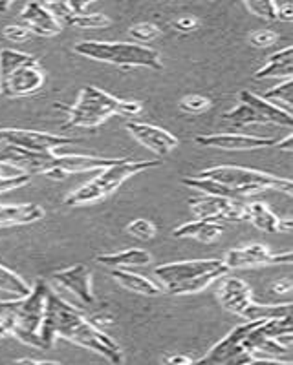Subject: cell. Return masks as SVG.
<instances>
[{
  "label": "cell",
  "mask_w": 293,
  "mask_h": 365,
  "mask_svg": "<svg viewBox=\"0 0 293 365\" xmlns=\"http://www.w3.org/2000/svg\"><path fill=\"white\" fill-rule=\"evenodd\" d=\"M59 336L105 356L114 365H121L123 354L119 345L109 334L97 329L92 322H88L66 299L50 291L46 296L41 329H39L41 349L54 347L55 338Z\"/></svg>",
  "instance_id": "6da1fadb"
},
{
  "label": "cell",
  "mask_w": 293,
  "mask_h": 365,
  "mask_svg": "<svg viewBox=\"0 0 293 365\" xmlns=\"http://www.w3.org/2000/svg\"><path fill=\"white\" fill-rule=\"evenodd\" d=\"M50 292L42 279L35 283L28 296L0 302V324L4 325L9 336H15L26 345L41 349L39 329L44 316L46 296Z\"/></svg>",
  "instance_id": "7a4b0ae2"
},
{
  "label": "cell",
  "mask_w": 293,
  "mask_h": 365,
  "mask_svg": "<svg viewBox=\"0 0 293 365\" xmlns=\"http://www.w3.org/2000/svg\"><path fill=\"white\" fill-rule=\"evenodd\" d=\"M141 110L139 101H121L96 86H84L77 103L68 110L63 128H97L112 115L136 117Z\"/></svg>",
  "instance_id": "3957f363"
},
{
  "label": "cell",
  "mask_w": 293,
  "mask_h": 365,
  "mask_svg": "<svg viewBox=\"0 0 293 365\" xmlns=\"http://www.w3.org/2000/svg\"><path fill=\"white\" fill-rule=\"evenodd\" d=\"M229 272L222 259H191L159 265L154 269L156 278L164 283L167 294H194L224 278Z\"/></svg>",
  "instance_id": "277c9868"
},
{
  "label": "cell",
  "mask_w": 293,
  "mask_h": 365,
  "mask_svg": "<svg viewBox=\"0 0 293 365\" xmlns=\"http://www.w3.org/2000/svg\"><path fill=\"white\" fill-rule=\"evenodd\" d=\"M74 51L97 63L114 64L119 68H149V70L164 68L162 57L154 48L136 42L81 41L74 46Z\"/></svg>",
  "instance_id": "5b68a950"
},
{
  "label": "cell",
  "mask_w": 293,
  "mask_h": 365,
  "mask_svg": "<svg viewBox=\"0 0 293 365\" xmlns=\"http://www.w3.org/2000/svg\"><path fill=\"white\" fill-rule=\"evenodd\" d=\"M162 165V161H134V159H117L112 166L103 168L97 172L94 179L84 182L83 187L71 192L64 200V205L76 207V205H88L96 201L105 200L106 195L112 194L116 188H119L126 179L132 175H138L145 170H151Z\"/></svg>",
  "instance_id": "8992f818"
},
{
  "label": "cell",
  "mask_w": 293,
  "mask_h": 365,
  "mask_svg": "<svg viewBox=\"0 0 293 365\" xmlns=\"http://www.w3.org/2000/svg\"><path fill=\"white\" fill-rule=\"evenodd\" d=\"M44 84L39 61L22 51L0 50V93L6 97H26L37 93Z\"/></svg>",
  "instance_id": "52a82bcc"
},
{
  "label": "cell",
  "mask_w": 293,
  "mask_h": 365,
  "mask_svg": "<svg viewBox=\"0 0 293 365\" xmlns=\"http://www.w3.org/2000/svg\"><path fill=\"white\" fill-rule=\"evenodd\" d=\"M198 178L213 179V181L237 192L239 197H246V195L266 190L284 192L288 195H292L293 192V182L289 179L264 174V172L244 168V166H213V168L202 170Z\"/></svg>",
  "instance_id": "ba28073f"
},
{
  "label": "cell",
  "mask_w": 293,
  "mask_h": 365,
  "mask_svg": "<svg viewBox=\"0 0 293 365\" xmlns=\"http://www.w3.org/2000/svg\"><path fill=\"white\" fill-rule=\"evenodd\" d=\"M257 322H246V324L234 327L227 336H224L218 344H214L204 358L193 361V365H246L255 360L242 347V340L246 338L247 332L252 331Z\"/></svg>",
  "instance_id": "9c48e42d"
},
{
  "label": "cell",
  "mask_w": 293,
  "mask_h": 365,
  "mask_svg": "<svg viewBox=\"0 0 293 365\" xmlns=\"http://www.w3.org/2000/svg\"><path fill=\"white\" fill-rule=\"evenodd\" d=\"M0 141L15 145L34 154H54L61 146L74 145L79 139L66 135H55V133L35 132V130H19V128H0Z\"/></svg>",
  "instance_id": "30bf717a"
},
{
  "label": "cell",
  "mask_w": 293,
  "mask_h": 365,
  "mask_svg": "<svg viewBox=\"0 0 293 365\" xmlns=\"http://www.w3.org/2000/svg\"><path fill=\"white\" fill-rule=\"evenodd\" d=\"M191 212L197 220L205 221H244L246 220V203L217 195H207L200 200H191Z\"/></svg>",
  "instance_id": "8fae6325"
},
{
  "label": "cell",
  "mask_w": 293,
  "mask_h": 365,
  "mask_svg": "<svg viewBox=\"0 0 293 365\" xmlns=\"http://www.w3.org/2000/svg\"><path fill=\"white\" fill-rule=\"evenodd\" d=\"M292 252H272L266 245H247L242 249H233L224 257V265L227 269H247V267L260 265H289Z\"/></svg>",
  "instance_id": "7c38bea8"
},
{
  "label": "cell",
  "mask_w": 293,
  "mask_h": 365,
  "mask_svg": "<svg viewBox=\"0 0 293 365\" xmlns=\"http://www.w3.org/2000/svg\"><path fill=\"white\" fill-rule=\"evenodd\" d=\"M117 159H103L94 158V155H55L51 154L46 161L44 172L51 179H64L68 174H77V172H99L103 168H109Z\"/></svg>",
  "instance_id": "4fadbf2b"
},
{
  "label": "cell",
  "mask_w": 293,
  "mask_h": 365,
  "mask_svg": "<svg viewBox=\"0 0 293 365\" xmlns=\"http://www.w3.org/2000/svg\"><path fill=\"white\" fill-rule=\"evenodd\" d=\"M217 292L218 299L226 311L233 312L244 319L247 318V312L255 302H253V289L242 278L226 274L224 278H220Z\"/></svg>",
  "instance_id": "5bb4252c"
},
{
  "label": "cell",
  "mask_w": 293,
  "mask_h": 365,
  "mask_svg": "<svg viewBox=\"0 0 293 365\" xmlns=\"http://www.w3.org/2000/svg\"><path fill=\"white\" fill-rule=\"evenodd\" d=\"M126 130L130 135L134 137L136 141L141 143L145 148L152 150L159 158H167L172 150L180 146V141L172 135L167 130L159 128V126L149 125V123H138V120H129Z\"/></svg>",
  "instance_id": "9a60e30c"
},
{
  "label": "cell",
  "mask_w": 293,
  "mask_h": 365,
  "mask_svg": "<svg viewBox=\"0 0 293 365\" xmlns=\"http://www.w3.org/2000/svg\"><path fill=\"white\" fill-rule=\"evenodd\" d=\"M194 143L205 148L218 150H259L275 146L277 139L272 137L246 135V133H213V135H197Z\"/></svg>",
  "instance_id": "2e32d148"
},
{
  "label": "cell",
  "mask_w": 293,
  "mask_h": 365,
  "mask_svg": "<svg viewBox=\"0 0 293 365\" xmlns=\"http://www.w3.org/2000/svg\"><path fill=\"white\" fill-rule=\"evenodd\" d=\"M54 282L59 283L61 287H64L66 291L74 292L77 298L81 299L86 305H92L96 302L92 292V272L86 265L79 263V265L68 267V269L57 270L54 272Z\"/></svg>",
  "instance_id": "e0dca14e"
},
{
  "label": "cell",
  "mask_w": 293,
  "mask_h": 365,
  "mask_svg": "<svg viewBox=\"0 0 293 365\" xmlns=\"http://www.w3.org/2000/svg\"><path fill=\"white\" fill-rule=\"evenodd\" d=\"M51 154H34L6 141H0V165H8L26 174H42Z\"/></svg>",
  "instance_id": "ac0fdd59"
},
{
  "label": "cell",
  "mask_w": 293,
  "mask_h": 365,
  "mask_svg": "<svg viewBox=\"0 0 293 365\" xmlns=\"http://www.w3.org/2000/svg\"><path fill=\"white\" fill-rule=\"evenodd\" d=\"M21 19L24 22V28H28L31 34L41 35V37H54V35L63 31V26L55 21L46 6L39 4V2L26 4V8L21 13Z\"/></svg>",
  "instance_id": "d6986e66"
},
{
  "label": "cell",
  "mask_w": 293,
  "mask_h": 365,
  "mask_svg": "<svg viewBox=\"0 0 293 365\" xmlns=\"http://www.w3.org/2000/svg\"><path fill=\"white\" fill-rule=\"evenodd\" d=\"M240 103L247 104L249 108L255 110L260 117L264 119L266 125H277V126H286L292 128L293 125V115L292 112L284 110L279 104H273L269 101H264L260 96H255L252 91H240Z\"/></svg>",
  "instance_id": "ffe728a7"
},
{
  "label": "cell",
  "mask_w": 293,
  "mask_h": 365,
  "mask_svg": "<svg viewBox=\"0 0 293 365\" xmlns=\"http://www.w3.org/2000/svg\"><path fill=\"white\" fill-rule=\"evenodd\" d=\"M246 220L252 221L259 230L269 234L277 232H292V220H281L272 212V208L266 203H246Z\"/></svg>",
  "instance_id": "44dd1931"
},
{
  "label": "cell",
  "mask_w": 293,
  "mask_h": 365,
  "mask_svg": "<svg viewBox=\"0 0 293 365\" xmlns=\"http://www.w3.org/2000/svg\"><path fill=\"white\" fill-rule=\"evenodd\" d=\"M94 262L99 265L110 267L112 270H129L134 267H146L152 263V256L143 249H126L119 252L97 254Z\"/></svg>",
  "instance_id": "7402d4cb"
},
{
  "label": "cell",
  "mask_w": 293,
  "mask_h": 365,
  "mask_svg": "<svg viewBox=\"0 0 293 365\" xmlns=\"http://www.w3.org/2000/svg\"><path fill=\"white\" fill-rule=\"evenodd\" d=\"M222 232L224 225L218 223V221L194 220L174 228V230H172V236L184 237V240H197L202 241V243H214L218 237L222 236Z\"/></svg>",
  "instance_id": "603a6c76"
},
{
  "label": "cell",
  "mask_w": 293,
  "mask_h": 365,
  "mask_svg": "<svg viewBox=\"0 0 293 365\" xmlns=\"http://www.w3.org/2000/svg\"><path fill=\"white\" fill-rule=\"evenodd\" d=\"M42 216L44 210L39 205H0V228L35 223L42 220Z\"/></svg>",
  "instance_id": "cb8c5ba5"
},
{
  "label": "cell",
  "mask_w": 293,
  "mask_h": 365,
  "mask_svg": "<svg viewBox=\"0 0 293 365\" xmlns=\"http://www.w3.org/2000/svg\"><path fill=\"white\" fill-rule=\"evenodd\" d=\"M293 73V48L288 46L284 50L277 51L268 58V63L264 64L257 73L253 75L255 81L269 79V77H277V79H292Z\"/></svg>",
  "instance_id": "d4e9b609"
},
{
  "label": "cell",
  "mask_w": 293,
  "mask_h": 365,
  "mask_svg": "<svg viewBox=\"0 0 293 365\" xmlns=\"http://www.w3.org/2000/svg\"><path fill=\"white\" fill-rule=\"evenodd\" d=\"M114 279H116L123 289L130 292H136V294L143 296H159L164 294V289L159 285H156L152 279H149L146 276L141 274H136L132 270H112L110 272Z\"/></svg>",
  "instance_id": "484cf974"
},
{
  "label": "cell",
  "mask_w": 293,
  "mask_h": 365,
  "mask_svg": "<svg viewBox=\"0 0 293 365\" xmlns=\"http://www.w3.org/2000/svg\"><path fill=\"white\" fill-rule=\"evenodd\" d=\"M224 120L229 123L231 126H237V128H244V126L249 125H266L262 117L244 103L237 104L234 108H231L229 112L224 113Z\"/></svg>",
  "instance_id": "4316f807"
},
{
  "label": "cell",
  "mask_w": 293,
  "mask_h": 365,
  "mask_svg": "<svg viewBox=\"0 0 293 365\" xmlns=\"http://www.w3.org/2000/svg\"><path fill=\"white\" fill-rule=\"evenodd\" d=\"M0 291L9 292V294L19 296V298H24V296H28L31 292V287L19 274H15L8 267L0 263Z\"/></svg>",
  "instance_id": "83f0119b"
},
{
  "label": "cell",
  "mask_w": 293,
  "mask_h": 365,
  "mask_svg": "<svg viewBox=\"0 0 293 365\" xmlns=\"http://www.w3.org/2000/svg\"><path fill=\"white\" fill-rule=\"evenodd\" d=\"M64 26L83 29H101L112 26V21L106 15H103V13H83V15H74L71 13V17L68 19Z\"/></svg>",
  "instance_id": "f1b7e54d"
},
{
  "label": "cell",
  "mask_w": 293,
  "mask_h": 365,
  "mask_svg": "<svg viewBox=\"0 0 293 365\" xmlns=\"http://www.w3.org/2000/svg\"><path fill=\"white\" fill-rule=\"evenodd\" d=\"M262 99L269 101V103H273V104L284 103L286 110H288V112H292L289 108H292V103H293V81L286 79L284 83L273 86L272 90H268L266 93H264Z\"/></svg>",
  "instance_id": "f546056e"
},
{
  "label": "cell",
  "mask_w": 293,
  "mask_h": 365,
  "mask_svg": "<svg viewBox=\"0 0 293 365\" xmlns=\"http://www.w3.org/2000/svg\"><path fill=\"white\" fill-rule=\"evenodd\" d=\"M126 234L139 241H152L158 234V228L152 223L151 220H145V217H138V220L130 221L126 225Z\"/></svg>",
  "instance_id": "4dcf8cb0"
},
{
  "label": "cell",
  "mask_w": 293,
  "mask_h": 365,
  "mask_svg": "<svg viewBox=\"0 0 293 365\" xmlns=\"http://www.w3.org/2000/svg\"><path fill=\"white\" fill-rule=\"evenodd\" d=\"M244 6H246L247 11H252L262 21H277V2H272V0H246Z\"/></svg>",
  "instance_id": "1f68e13d"
},
{
  "label": "cell",
  "mask_w": 293,
  "mask_h": 365,
  "mask_svg": "<svg viewBox=\"0 0 293 365\" xmlns=\"http://www.w3.org/2000/svg\"><path fill=\"white\" fill-rule=\"evenodd\" d=\"M159 34H162V29L156 24H152V22H139V24L132 26L129 31L130 37L136 41V44L143 46H145V42H152L154 38H158Z\"/></svg>",
  "instance_id": "d6a6232c"
},
{
  "label": "cell",
  "mask_w": 293,
  "mask_h": 365,
  "mask_svg": "<svg viewBox=\"0 0 293 365\" xmlns=\"http://www.w3.org/2000/svg\"><path fill=\"white\" fill-rule=\"evenodd\" d=\"M211 108V99L204 96H198V93H193V96H187L180 101V110L185 113H202L205 110Z\"/></svg>",
  "instance_id": "836d02e7"
},
{
  "label": "cell",
  "mask_w": 293,
  "mask_h": 365,
  "mask_svg": "<svg viewBox=\"0 0 293 365\" xmlns=\"http://www.w3.org/2000/svg\"><path fill=\"white\" fill-rule=\"evenodd\" d=\"M29 181H31V175H29V174L0 175V194H2V192L17 190V188L26 187Z\"/></svg>",
  "instance_id": "e575fe53"
},
{
  "label": "cell",
  "mask_w": 293,
  "mask_h": 365,
  "mask_svg": "<svg viewBox=\"0 0 293 365\" xmlns=\"http://www.w3.org/2000/svg\"><path fill=\"white\" fill-rule=\"evenodd\" d=\"M249 41H252V44L257 46V48H269V46H273L279 41V34L273 31V29H260V31L252 35Z\"/></svg>",
  "instance_id": "d590c367"
},
{
  "label": "cell",
  "mask_w": 293,
  "mask_h": 365,
  "mask_svg": "<svg viewBox=\"0 0 293 365\" xmlns=\"http://www.w3.org/2000/svg\"><path fill=\"white\" fill-rule=\"evenodd\" d=\"M4 37L11 42H24L31 37V31L24 26H8L4 29Z\"/></svg>",
  "instance_id": "8d00e7d4"
},
{
  "label": "cell",
  "mask_w": 293,
  "mask_h": 365,
  "mask_svg": "<svg viewBox=\"0 0 293 365\" xmlns=\"http://www.w3.org/2000/svg\"><path fill=\"white\" fill-rule=\"evenodd\" d=\"M174 28L182 34H191L198 28V21L194 17H182L174 22Z\"/></svg>",
  "instance_id": "74e56055"
},
{
  "label": "cell",
  "mask_w": 293,
  "mask_h": 365,
  "mask_svg": "<svg viewBox=\"0 0 293 365\" xmlns=\"http://www.w3.org/2000/svg\"><path fill=\"white\" fill-rule=\"evenodd\" d=\"M277 21H284V22L293 21V4L292 2L277 4Z\"/></svg>",
  "instance_id": "f35d334b"
},
{
  "label": "cell",
  "mask_w": 293,
  "mask_h": 365,
  "mask_svg": "<svg viewBox=\"0 0 293 365\" xmlns=\"http://www.w3.org/2000/svg\"><path fill=\"white\" fill-rule=\"evenodd\" d=\"M269 291L273 292V294H288V292H292V282L289 279H281V282H275L272 287H269Z\"/></svg>",
  "instance_id": "ab89813d"
},
{
  "label": "cell",
  "mask_w": 293,
  "mask_h": 365,
  "mask_svg": "<svg viewBox=\"0 0 293 365\" xmlns=\"http://www.w3.org/2000/svg\"><path fill=\"white\" fill-rule=\"evenodd\" d=\"M164 365H193V358L185 356V354H171L165 358Z\"/></svg>",
  "instance_id": "60d3db41"
},
{
  "label": "cell",
  "mask_w": 293,
  "mask_h": 365,
  "mask_svg": "<svg viewBox=\"0 0 293 365\" xmlns=\"http://www.w3.org/2000/svg\"><path fill=\"white\" fill-rule=\"evenodd\" d=\"M246 365H289V361H281V360H269V358H255L249 364Z\"/></svg>",
  "instance_id": "b9f144b4"
},
{
  "label": "cell",
  "mask_w": 293,
  "mask_h": 365,
  "mask_svg": "<svg viewBox=\"0 0 293 365\" xmlns=\"http://www.w3.org/2000/svg\"><path fill=\"white\" fill-rule=\"evenodd\" d=\"M275 145H279V148H282V150H292V135H286L284 139H282V141H277Z\"/></svg>",
  "instance_id": "7bdbcfd3"
},
{
  "label": "cell",
  "mask_w": 293,
  "mask_h": 365,
  "mask_svg": "<svg viewBox=\"0 0 293 365\" xmlns=\"http://www.w3.org/2000/svg\"><path fill=\"white\" fill-rule=\"evenodd\" d=\"M15 365H44V361H35L29 360V358H22V360L15 361Z\"/></svg>",
  "instance_id": "ee69618b"
},
{
  "label": "cell",
  "mask_w": 293,
  "mask_h": 365,
  "mask_svg": "<svg viewBox=\"0 0 293 365\" xmlns=\"http://www.w3.org/2000/svg\"><path fill=\"white\" fill-rule=\"evenodd\" d=\"M6 336H9L8 334V331H6V327L2 324H0V338H6Z\"/></svg>",
  "instance_id": "f6af8a7d"
},
{
  "label": "cell",
  "mask_w": 293,
  "mask_h": 365,
  "mask_svg": "<svg viewBox=\"0 0 293 365\" xmlns=\"http://www.w3.org/2000/svg\"><path fill=\"white\" fill-rule=\"evenodd\" d=\"M8 8H9V2H2V4H0V11H6Z\"/></svg>",
  "instance_id": "bcb514c9"
},
{
  "label": "cell",
  "mask_w": 293,
  "mask_h": 365,
  "mask_svg": "<svg viewBox=\"0 0 293 365\" xmlns=\"http://www.w3.org/2000/svg\"><path fill=\"white\" fill-rule=\"evenodd\" d=\"M44 365H61V364H55V361H44Z\"/></svg>",
  "instance_id": "7dc6e473"
}]
</instances>
